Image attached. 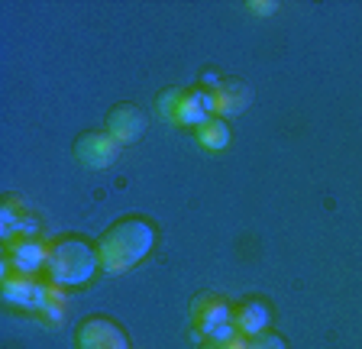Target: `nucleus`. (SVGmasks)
Segmentation results:
<instances>
[{"label": "nucleus", "instance_id": "nucleus-1", "mask_svg": "<svg viewBox=\"0 0 362 349\" xmlns=\"http://www.w3.org/2000/svg\"><path fill=\"white\" fill-rule=\"evenodd\" d=\"M156 246V227L143 217H123L98 239L100 268L110 275H123L139 266Z\"/></svg>", "mask_w": 362, "mask_h": 349}, {"label": "nucleus", "instance_id": "nucleus-2", "mask_svg": "<svg viewBox=\"0 0 362 349\" xmlns=\"http://www.w3.org/2000/svg\"><path fill=\"white\" fill-rule=\"evenodd\" d=\"M98 268H100L98 246H90L81 236H62V239H55V243L49 246V256H45L49 281L62 285V288L88 285Z\"/></svg>", "mask_w": 362, "mask_h": 349}, {"label": "nucleus", "instance_id": "nucleus-3", "mask_svg": "<svg viewBox=\"0 0 362 349\" xmlns=\"http://www.w3.org/2000/svg\"><path fill=\"white\" fill-rule=\"evenodd\" d=\"M75 349H129V340L117 320L90 314L75 330Z\"/></svg>", "mask_w": 362, "mask_h": 349}, {"label": "nucleus", "instance_id": "nucleus-4", "mask_svg": "<svg viewBox=\"0 0 362 349\" xmlns=\"http://www.w3.org/2000/svg\"><path fill=\"white\" fill-rule=\"evenodd\" d=\"M191 320H194V330L204 340L217 336L220 330L233 324V304L220 295H197L191 301Z\"/></svg>", "mask_w": 362, "mask_h": 349}, {"label": "nucleus", "instance_id": "nucleus-5", "mask_svg": "<svg viewBox=\"0 0 362 349\" xmlns=\"http://www.w3.org/2000/svg\"><path fill=\"white\" fill-rule=\"evenodd\" d=\"M120 155V143L107 133V129H88L75 139V159L88 168H110Z\"/></svg>", "mask_w": 362, "mask_h": 349}, {"label": "nucleus", "instance_id": "nucleus-6", "mask_svg": "<svg viewBox=\"0 0 362 349\" xmlns=\"http://www.w3.org/2000/svg\"><path fill=\"white\" fill-rule=\"evenodd\" d=\"M146 120L149 117H146V110L139 104H117V107H110L104 129L120 146H127V143H136L146 133Z\"/></svg>", "mask_w": 362, "mask_h": 349}, {"label": "nucleus", "instance_id": "nucleus-7", "mask_svg": "<svg viewBox=\"0 0 362 349\" xmlns=\"http://www.w3.org/2000/svg\"><path fill=\"white\" fill-rule=\"evenodd\" d=\"M49 295H52V288H45V285L33 281V275L7 272V278H4V301L16 304V307L39 311V307H45V304H49Z\"/></svg>", "mask_w": 362, "mask_h": 349}, {"label": "nucleus", "instance_id": "nucleus-8", "mask_svg": "<svg viewBox=\"0 0 362 349\" xmlns=\"http://www.w3.org/2000/svg\"><path fill=\"white\" fill-rule=\"evenodd\" d=\"M272 324V307L262 301V297H246L233 307V326L240 336H256L262 330H269Z\"/></svg>", "mask_w": 362, "mask_h": 349}, {"label": "nucleus", "instance_id": "nucleus-9", "mask_svg": "<svg viewBox=\"0 0 362 349\" xmlns=\"http://www.w3.org/2000/svg\"><path fill=\"white\" fill-rule=\"evenodd\" d=\"M45 256H49V249L36 239H20V243L7 246V266L16 275H33L39 268H45Z\"/></svg>", "mask_w": 362, "mask_h": 349}, {"label": "nucleus", "instance_id": "nucleus-10", "mask_svg": "<svg viewBox=\"0 0 362 349\" xmlns=\"http://www.w3.org/2000/svg\"><path fill=\"white\" fill-rule=\"evenodd\" d=\"M214 97H217V114L220 117H236L249 107L252 91H249V84H243V81H220L217 91H214Z\"/></svg>", "mask_w": 362, "mask_h": 349}, {"label": "nucleus", "instance_id": "nucleus-11", "mask_svg": "<svg viewBox=\"0 0 362 349\" xmlns=\"http://www.w3.org/2000/svg\"><path fill=\"white\" fill-rule=\"evenodd\" d=\"M197 143H201L207 152L226 149V143H230V126H226V120L211 117L207 123H201V126H197Z\"/></svg>", "mask_w": 362, "mask_h": 349}, {"label": "nucleus", "instance_id": "nucleus-12", "mask_svg": "<svg viewBox=\"0 0 362 349\" xmlns=\"http://www.w3.org/2000/svg\"><path fill=\"white\" fill-rule=\"evenodd\" d=\"M246 349H288V343H285V336L272 333V330H262V333L249 336V340H246Z\"/></svg>", "mask_w": 362, "mask_h": 349}, {"label": "nucleus", "instance_id": "nucleus-13", "mask_svg": "<svg viewBox=\"0 0 362 349\" xmlns=\"http://www.w3.org/2000/svg\"><path fill=\"white\" fill-rule=\"evenodd\" d=\"M181 100H185V91H178V88H168V91L158 97V110H162L168 120H175V117H178Z\"/></svg>", "mask_w": 362, "mask_h": 349}, {"label": "nucleus", "instance_id": "nucleus-14", "mask_svg": "<svg viewBox=\"0 0 362 349\" xmlns=\"http://www.w3.org/2000/svg\"><path fill=\"white\" fill-rule=\"evenodd\" d=\"M201 349H246V336H226V340H204Z\"/></svg>", "mask_w": 362, "mask_h": 349}, {"label": "nucleus", "instance_id": "nucleus-15", "mask_svg": "<svg viewBox=\"0 0 362 349\" xmlns=\"http://www.w3.org/2000/svg\"><path fill=\"white\" fill-rule=\"evenodd\" d=\"M249 10L259 13V16H272L275 10H279V4H275V0H249Z\"/></svg>", "mask_w": 362, "mask_h": 349}]
</instances>
